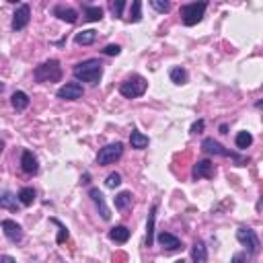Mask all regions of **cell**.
<instances>
[{
  "mask_svg": "<svg viewBox=\"0 0 263 263\" xmlns=\"http://www.w3.org/2000/svg\"><path fill=\"white\" fill-rule=\"evenodd\" d=\"M82 10H84V19H86V21H91V23L101 21V19H103V8H101V6L84 4V6H82Z\"/></svg>",
  "mask_w": 263,
  "mask_h": 263,
  "instance_id": "obj_23",
  "label": "cell"
},
{
  "mask_svg": "<svg viewBox=\"0 0 263 263\" xmlns=\"http://www.w3.org/2000/svg\"><path fill=\"white\" fill-rule=\"evenodd\" d=\"M103 54H105V56H119V54H121V47L111 43V45H107V47L103 49Z\"/></svg>",
  "mask_w": 263,
  "mask_h": 263,
  "instance_id": "obj_33",
  "label": "cell"
},
{
  "mask_svg": "<svg viewBox=\"0 0 263 263\" xmlns=\"http://www.w3.org/2000/svg\"><path fill=\"white\" fill-rule=\"evenodd\" d=\"M29 97H27V93H23V91H15L12 93V97H10V105L15 107L17 111H25L29 107Z\"/></svg>",
  "mask_w": 263,
  "mask_h": 263,
  "instance_id": "obj_18",
  "label": "cell"
},
{
  "mask_svg": "<svg viewBox=\"0 0 263 263\" xmlns=\"http://www.w3.org/2000/svg\"><path fill=\"white\" fill-rule=\"evenodd\" d=\"M216 175V169H214V162L204 158V160H197L193 165V171H191V177L197 181V179H212Z\"/></svg>",
  "mask_w": 263,
  "mask_h": 263,
  "instance_id": "obj_8",
  "label": "cell"
},
{
  "mask_svg": "<svg viewBox=\"0 0 263 263\" xmlns=\"http://www.w3.org/2000/svg\"><path fill=\"white\" fill-rule=\"evenodd\" d=\"M89 179H91V175H89V173H84L82 177H80V183H82V185H86V183H89Z\"/></svg>",
  "mask_w": 263,
  "mask_h": 263,
  "instance_id": "obj_37",
  "label": "cell"
},
{
  "mask_svg": "<svg viewBox=\"0 0 263 263\" xmlns=\"http://www.w3.org/2000/svg\"><path fill=\"white\" fill-rule=\"evenodd\" d=\"M123 8H126V2H123V0H117V2H111V12H113V17H121Z\"/></svg>",
  "mask_w": 263,
  "mask_h": 263,
  "instance_id": "obj_32",
  "label": "cell"
},
{
  "mask_svg": "<svg viewBox=\"0 0 263 263\" xmlns=\"http://www.w3.org/2000/svg\"><path fill=\"white\" fill-rule=\"evenodd\" d=\"M74 76L82 82H89V84H99L103 76V64L99 60H84L80 64L74 66Z\"/></svg>",
  "mask_w": 263,
  "mask_h": 263,
  "instance_id": "obj_1",
  "label": "cell"
},
{
  "mask_svg": "<svg viewBox=\"0 0 263 263\" xmlns=\"http://www.w3.org/2000/svg\"><path fill=\"white\" fill-rule=\"evenodd\" d=\"M148 89V82L144 76H140V74H134V76H130L126 82H121L119 86V93L126 97V99H138L142 97Z\"/></svg>",
  "mask_w": 263,
  "mask_h": 263,
  "instance_id": "obj_3",
  "label": "cell"
},
{
  "mask_svg": "<svg viewBox=\"0 0 263 263\" xmlns=\"http://www.w3.org/2000/svg\"><path fill=\"white\" fill-rule=\"evenodd\" d=\"M234 142H236V148H239V150H245V148H249L253 144V136L249 132H239V134H236Z\"/></svg>",
  "mask_w": 263,
  "mask_h": 263,
  "instance_id": "obj_26",
  "label": "cell"
},
{
  "mask_svg": "<svg viewBox=\"0 0 263 263\" xmlns=\"http://www.w3.org/2000/svg\"><path fill=\"white\" fill-rule=\"evenodd\" d=\"M19 208H21V204H19L17 195H12V193H2V195H0V210L19 212Z\"/></svg>",
  "mask_w": 263,
  "mask_h": 263,
  "instance_id": "obj_19",
  "label": "cell"
},
{
  "mask_svg": "<svg viewBox=\"0 0 263 263\" xmlns=\"http://www.w3.org/2000/svg\"><path fill=\"white\" fill-rule=\"evenodd\" d=\"M148 136H144L142 132H138V130H132V134H130V144H132V148H136V150H144L146 146H148Z\"/></svg>",
  "mask_w": 263,
  "mask_h": 263,
  "instance_id": "obj_22",
  "label": "cell"
},
{
  "mask_svg": "<svg viewBox=\"0 0 263 263\" xmlns=\"http://www.w3.org/2000/svg\"><path fill=\"white\" fill-rule=\"evenodd\" d=\"M204 130V119H199V121H195L193 126H191V134H199Z\"/></svg>",
  "mask_w": 263,
  "mask_h": 263,
  "instance_id": "obj_34",
  "label": "cell"
},
{
  "mask_svg": "<svg viewBox=\"0 0 263 263\" xmlns=\"http://www.w3.org/2000/svg\"><path fill=\"white\" fill-rule=\"evenodd\" d=\"M169 76L175 84H185L187 82V70L185 68H173Z\"/></svg>",
  "mask_w": 263,
  "mask_h": 263,
  "instance_id": "obj_27",
  "label": "cell"
},
{
  "mask_svg": "<svg viewBox=\"0 0 263 263\" xmlns=\"http://www.w3.org/2000/svg\"><path fill=\"white\" fill-rule=\"evenodd\" d=\"M33 78L37 82H58L62 78V66L58 60H47L33 70Z\"/></svg>",
  "mask_w": 263,
  "mask_h": 263,
  "instance_id": "obj_2",
  "label": "cell"
},
{
  "mask_svg": "<svg viewBox=\"0 0 263 263\" xmlns=\"http://www.w3.org/2000/svg\"><path fill=\"white\" fill-rule=\"evenodd\" d=\"M2 150H4V142H2V140H0V152H2Z\"/></svg>",
  "mask_w": 263,
  "mask_h": 263,
  "instance_id": "obj_38",
  "label": "cell"
},
{
  "mask_svg": "<svg viewBox=\"0 0 263 263\" xmlns=\"http://www.w3.org/2000/svg\"><path fill=\"white\" fill-rule=\"evenodd\" d=\"M156 241L160 243L162 249H167V251H177V249H181V241L177 239V236L171 234V232H165V230L158 232Z\"/></svg>",
  "mask_w": 263,
  "mask_h": 263,
  "instance_id": "obj_14",
  "label": "cell"
},
{
  "mask_svg": "<svg viewBox=\"0 0 263 263\" xmlns=\"http://www.w3.org/2000/svg\"><path fill=\"white\" fill-rule=\"evenodd\" d=\"M2 232L10 243H21L23 241V228L15 220H2Z\"/></svg>",
  "mask_w": 263,
  "mask_h": 263,
  "instance_id": "obj_11",
  "label": "cell"
},
{
  "mask_svg": "<svg viewBox=\"0 0 263 263\" xmlns=\"http://www.w3.org/2000/svg\"><path fill=\"white\" fill-rule=\"evenodd\" d=\"M17 199H19L21 206H31L35 202V189L33 187H23V189L19 191V195H17Z\"/></svg>",
  "mask_w": 263,
  "mask_h": 263,
  "instance_id": "obj_24",
  "label": "cell"
},
{
  "mask_svg": "<svg viewBox=\"0 0 263 263\" xmlns=\"http://www.w3.org/2000/svg\"><path fill=\"white\" fill-rule=\"evenodd\" d=\"M29 21H31V6L29 4H19L17 12L12 15V29L21 31V29L27 27Z\"/></svg>",
  "mask_w": 263,
  "mask_h": 263,
  "instance_id": "obj_10",
  "label": "cell"
},
{
  "mask_svg": "<svg viewBox=\"0 0 263 263\" xmlns=\"http://www.w3.org/2000/svg\"><path fill=\"white\" fill-rule=\"evenodd\" d=\"M21 169L27 175H35L37 171H39V162H37V158H35V154L31 152V150H23V154H21Z\"/></svg>",
  "mask_w": 263,
  "mask_h": 263,
  "instance_id": "obj_13",
  "label": "cell"
},
{
  "mask_svg": "<svg viewBox=\"0 0 263 263\" xmlns=\"http://www.w3.org/2000/svg\"><path fill=\"white\" fill-rule=\"evenodd\" d=\"M150 4H152V8L158 10V12H169L171 10V4L169 2H160V0H150Z\"/></svg>",
  "mask_w": 263,
  "mask_h": 263,
  "instance_id": "obj_31",
  "label": "cell"
},
{
  "mask_svg": "<svg viewBox=\"0 0 263 263\" xmlns=\"http://www.w3.org/2000/svg\"><path fill=\"white\" fill-rule=\"evenodd\" d=\"M54 15L60 19V21H66V23H76V19H78V15H76V10L74 8H70V6H66V4H58V6H54Z\"/></svg>",
  "mask_w": 263,
  "mask_h": 263,
  "instance_id": "obj_15",
  "label": "cell"
},
{
  "mask_svg": "<svg viewBox=\"0 0 263 263\" xmlns=\"http://www.w3.org/2000/svg\"><path fill=\"white\" fill-rule=\"evenodd\" d=\"M123 154V144L121 142H115V144H107L103 146L101 150H99V154H97V165H111V162H115L119 156Z\"/></svg>",
  "mask_w": 263,
  "mask_h": 263,
  "instance_id": "obj_6",
  "label": "cell"
},
{
  "mask_svg": "<svg viewBox=\"0 0 263 263\" xmlns=\"http://www.w3.org/2000/svg\"><path fill=\"white\" fill-rule=\"evenodd\" d=\"M52 222H54L56 226L60 228V232H58V239H56V241H58V243H64V241L68 239V230H66V226H64V224H62L60 220H56V218H52Z\"/></svg>",
  "mask_w": 263,
  "mask_h": 263,
  "instance_id": "obj_30",
  "label": "cell"
},
{
  "mask_svg": "<svg viewBox=\"0 0 263 263\" xmlns=\"http://www.w3.org/2000/svg\"><path fill=\"white\" fill-rule=\"evenodd\" d=\"M175 263H185V261H183V259H177V261H175Z\"/></svg>",
  "mask_w": 263,
  "mask_h": 263,
  "instance_id": "obj_40",
  "label": "cell"
},
{
  "mask_svg": "<svg viewBox=\"0 0 263 263\" xmlns=\"http://www.w3.org/2000/svg\"><path fill=\"white\" fill-rule=\"evenodd\" d=\"M89 197L95 202V206H97V210H99V214H101V218L103 220H111V212H109V208H107V204H105V195L97 189V187H93V189L89 191Z\"/></svg>",
  "mask_w": 263,
  "mask_h": 263,
  "instance_id": "obj_12",
  "label": "cell"
},
{
  "mask_svg": "<svg viewBox=\"0 0 263 263\" xmlns=\"http://www.w3.org/2000/svg\"><path fill=\"white\" fill-rule=\"evenodd\" d=\"M206 2H189V4H183L181 6V19H183V25L187 27H193L199 21L204 19V12H206Z\"/></svg>",
  "mask_w": 263,
  "mask_h": 263,
  "instance_id": "obj_5",
  "label": "cell"
},
{
  "mask_svg": "<svg viewBox=\"0 0 263 263\" xmlns=\"http://www.w3.org/2000/svg\"><path fill=\"white\" fill-rule=\"evenodd\" d=\"M109 239L113 243H128L130 239V228L128 226H115L109 230Z\"/></svg>",
  "mask_w": 263,
  "mask_h": 263,
  "instance_id": "obj_21",
  "label": "cell"
},
{
  "mask_svg": "<svg viewBox=\"0 0 263 263\" xmlns=\"http://www.w3.org/2000/svg\"><path fill=\"white\" fill-rule=\"evenodd\" d=\"M105 185L109 187V189H115V187L121 185V175L119 173H109L107 179H105Z\"/></svg>",
  "mask_w": 263,
  "mask_h": 263,
  "instance_id": "obj_29",
  "label": "cell"
},
{
  "mask_svg": "<svg viewBox=\"0 0 263 263\" xmlns=\"http://www.w3.org/2000/svg\"><path fill=\"white\" fill-rule=\"evenodd\" d=\"M236 239H239V243L243 247H247L249 255H255L259 253V236L253 228H247V226H241L239 230H236Z\"/></svg>",
  "mask_w": 263,
  "mask_h": 263,
  "instance_id": "obj_7",
  "label": "cell"
},
{
  "mask_svg": "<svg viewBox=\"0 0 263 263\" xmlns=\"http://www.w3.org/2000/svg\"><path fill=\"white\" fill-rule=\"evenodd\" d=\"M2 91H4V84H2V82H0V93H2Z\"/></svg>",
  "mask_w": 263,
  "mask_h": 263,
  "instance_id": "obj_39",
  "label": "cell"
},
{
  "mask_svg": "<svg viewBox=\"0 0 263 263\" xmlns=\"http://www.w3.org/2000/svg\"><path fill=\"white\" fill-rule=\"evenodd\" d=\"M0 263H17L10 255H0Z\"/></svg>",
  "mask_w": 263,
  "mask_h": 263,
  "instance_id": "obj_36",
  "label": "cell"
},
{
  "mask_svg": "<svg viewBox=\"0 0 263 263\" xmlns=\"http://www.w3.org/2000/svg\"><path fill=\"white\" fill-rule=\"evenodd\" d=\"M95 39H97V31L95 29H84V31L76 33L74 43L76 45H91V43H95Z\"/></svg>",
  "mask_w": 263,
  "mask_h": 263,
  "instance_id": "obj_20",
  "label": "cell"
},
{
  "mask_svg": "<svg viewBox=\"0 0 263 263\" xmlns=\"http://www.w3.org/2000/svg\"><path fill=\"white\" fill-rule=\"evenodd\" d=\"M156 204H152L148 212V222H146V247H152L154 243V222H156Z\"/></svg>",
  "mask_w": 263,
  "mask_h": 263,
  "instance_id": "obj_16",
  "label": "cell"
},
{
  "mask_svg": "<svg viewBox=\"0 0 263 263\" xmlns=\"http://www.w3.org/2000/svg\"><path fill=\"white\" fill-rule=\"evenodd\" d=\"M232 263H247V255L245 253H236L232 257Z\"/></svg>",
  "mask_w": 263,
  "mask_h": 263,
  "instance_id": "obj_35",
  "label": "cell"
},
{
  "mask_svg": "<svg viewBox=\"0 0 263 263\" xmlns=\"http://www.w3.org/2000/svg\"><path fill=\"white\" fill-rule=\"evenodd\" d=\"M202 148H204V152H206V154H216V156H226V158H232L239 167H243L245 162H247V158L239 156V154L232 152V150H228V148H224L220 142H216V140H214V138H206V140L202 142Z\"/></svg>",
  "mask_w": 263,
  "mask_h": 263,
  "instance_id": "obj_4",
  "label": "cell"
},
{
  "mask_svg": "<svg viewBox=\"0 0 263 263\" xmlns=\"http://www.w3.org/2000/svg\"><path fill=\"white\" fill-rule=\"evenodd\" d=\"M191 259L193 263H208V247L202 241H195L191 247Z\"/></svg>",
  "mask_w": 263,
  "mask_h": 263,
  "instance_id": "obj_17",
  "label": "cell"
},
{
  "mask_svg": "<svg viewBox=\"0 0 263 263\" xmlns=\"http://www.w3.org/2000/svg\"><path fill=\"white\" fill-rule=\"evenodd\" d=\"M132 206V193L130 191H121V193H117L115 195V208L117 210H128Z\"/></svg>",
  "mask_w": 263,
  "mask_h": 263,
  "instance_id": "obj_25",
  "label": "cell"
},
{
  "mask_svg": "<svg viewBox=\"0 0 263 263\" xmlns=\"http://www.w3.org/2000/svg\"><path fill=\"white\" fill-rule=\"evenodd\" d=\"M132 23H138L142 19V2L140 0H134L132 6H130V17H128Z\"/></svg>",
  "mask_w": 263,
  "mask_h": 263,
  "instance_id": "obj_28",
  "label": "cell"
},
{
  "mask_svg": "<svg viewBox=\"0 0 263 263\" xmlns=\"http://www.w3.org/2000/svg\"><path fill=\"white\" fill-rule=\"evenodd\" d=\"M56 95H58V99H64V101H76V99H80L84 95V89L78 82H66L64 86H60Z\"/></svg>",
  "mask_w": 263,
  "mask_h": 263,
  "instance_id": "obj_9",
  "label": "cell"
}]
</instances>
